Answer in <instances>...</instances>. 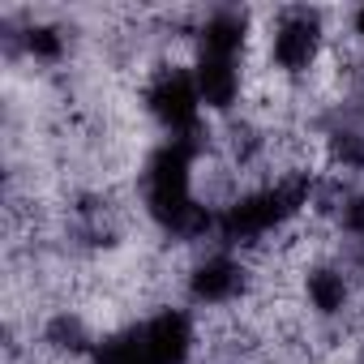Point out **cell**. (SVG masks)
<instances>
[{"instance_id":"obj_1","label":"cell","mask_w":364,"mask_h":364,"mask_svg":"<svg viewBox=\"0 0 364 364\" xmlns=\"http://www.w3.org/2000/svg\"><path fill=\"white\" fill-rule=\"evenodd\" d=\"M334 26H338V9H317V5L262 9V35H257L253 69L279 77L291 90H304L330 56Z\"/></svg>"},{"instance_id":"obj_2","label":"cell","mask_w":364,"mask_h":364,"mask_svg":"<svg viewBox=\"0 0 364 364\" xmlns=\"http://www.w3.org/2000/svg\"><path fill=\"white\" fill-rule=\"evenodd\" d=\"M343 31L364 48V5H351V9H343Z\"/></svg>"},{"instance_id":"obj_3","label":"cell","mask_w":364,"mask_h":364,"mask_svg":"<svg viewBox=\"0 0 364 364\" xmlns=\"http://www.w3.org/2000/svg\"><path fill=\"white\" fill-rule=\"evenodd\" d=\"M360 116H364V95H360Z\"/></svg>"}]
</instances>
